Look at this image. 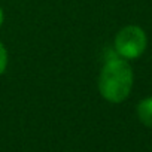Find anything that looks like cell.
Masks as SVG:
<instances>
[{
  "label": "cell",
  "instance_id": "obj_2",
  "mask_svg": "<svg viewBox=\"0 0 152 152\" xmlns=\"http://www.w3.org/2000/svg\"><path fill=\"white\" fill-rule=\"evenodd\" d=\"M148 45L145 31L137 26H127L121 28L115 37V51L121 58L134 60L140 57Z\"/></svg>",
  "mask_w": 152,
  "mask_h": 152
},
{
  "label": "cell",
  "instance_id": "obj_4",
  "mask_svg": "<svg viewBox=\"0 0 152 152\" xmlns=\"http://www.w3.org/2000/svg\"><path fill=\"white\" fill-rule=\"evenodd\" d=\"M8 67V51L5 45L0 42V75H3Z\"/></svg>",
  "mask_w": 152,
  "mask_h": 152
},
{
  "label": "cell",
  "instance_id": "obj_3",
  "mask_svg": "<svg viewBox=\"0 0 152 152\" xmlns=\"http://www.w3.org/2000/svg\"><path fill=\"white\" fill-rule=\"evenodd\" d=\"M137 116L142 124H145L146 127H152V97H148L139 103Z\"/></svg>",
  "mask_w": 152,
  "mask_h": 152
},
{
  "label": "cell",
  "instance_id": "obj_5",
  "mask_svg": "<svg viewBox=\"0 0 152 152\" xmlns=\"http://www.w3.org/2000/svg\"><path fill=\"white\" fill-rule=\"evenodd\" d=\"M2 23H3V11L0 8V27H2Z\"/></svg>",
  "mask_w": 152,
  "mask_h": 152
},
{
  "label": "cell",
  "instance_id": "obj_1",
  "mask_svg": "<svg viewBox=\"0 0 152 152\" xmlns=\"http://www.w3.org/2000/svg\"><path fill=\"white\" fill-rule=\"evenodd\" d=\"M131 88L133 70L125 58H119V55L107 58L99 78L102 97L110 103H121L130 96Z\"/></svg>",
  "mask_w": 152,
  "mask_h": 152
}]
</instances>
